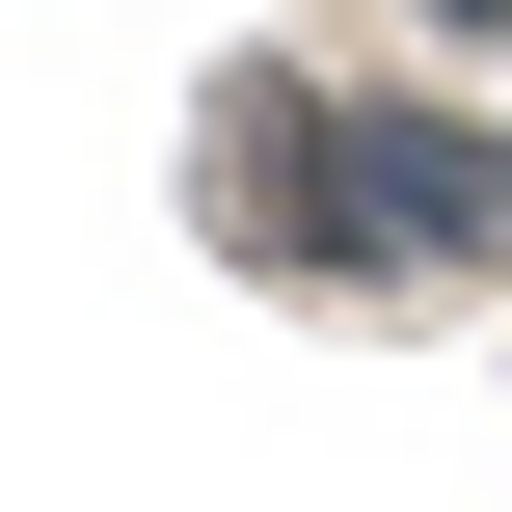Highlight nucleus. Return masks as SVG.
Masks as SVG:
<instances>
[{
    "label": "nucleus",
    "instance_id": "nucleus-1",
    "mask_svg": "<svg viewBox=\"0 0 512 512\" xmlns=\"http://www.w3.org/2000/svg\"><path fill=\"white\" fill-rule=\"evenodd\" d=\"M459 27H512V0H459Z\"/></svg>",
    "mask_w": 512,
    "mask_h": 512
}]
</instances>
